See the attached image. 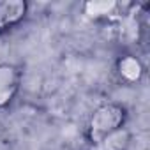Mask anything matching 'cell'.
I'll use <instances>...</instances> for the list:
<instances>
[{"label": "cell", "instance_id": "obj_6", "mask_svg": "<svg viewBox=\"0 0 150 150\" xmlns=\"http://www.w3.org/2000/svg\"><path fill=\"white\" fill-rule=\"evenodd\" d=\"M129 143H131V132L125 127H120L115 132L103 138L97 145H94L92 150H127Z\"/></svg>", "mask_w": 150, "mask_h": 150}, {"label": "cell", "instance_id": "obj_3", "mask_svg": "<svg viewBox=\"0 0 150 150\" xmlns=\"http://www.w3.org/2000/svg\"><path fill=\"white\" fill-rule=\"evenodd\" d=\"M28 13V4L23 0H0V34L18 27Z\"/></svg>", "mask_w": 150, "mask_h": 150}, {"label": "cell", "instance_id": "obj_4", "mask_svg": "<svg viewBox=\"0 0 150 150\" xmlns=\"http://www.w3.org/2000/svg\"><path fill=\"white\" fill-rule=\"evenodd\" d=\"M115 71H117V76L122 83L125 85H136L141 81L143 74H145V67L141 64V60L136 55H122L117 64H115Z\"/></svg>", "mask_w": 150, "mask_h": 150}, {"label": "cell", "instance_id": "obj_5", "mask_svg": "<svg viewBox=\"0 0 150 150\" xmlns=\"http://www.w3.org/2000/svg\"><path fill=\"white\" fill-rule=\"evenodd\" d=\"M120 9H122V4L115 2V0H90V2L83 4V13L96 21L111 20L118 14Z\"/></svg>", "mask_w": 150, "mask_h": 150}, {"label": "cell", "instance_id": "obj_2", "mask_svg": "<svg viewBox=\"0 0 150 150\" xmlns=\"http://www.w3.org/2000/svg\"><path fill=\"white\" fill-rule=\"evenodd\" d=\"M20 83L21 71L13 64H0V110L7 108L14 101Z\"/></svg>", "mask_w": 150, "mask_h": 150}, {"label": "cell", "instance_id": "obj_1", "mask_svg": "<svg viewBox=\"0 0 150 150\" xmlns=\"http://www.w3.org/2000/svg\"><path fill=\"white\" fill-rule=\"evenodd\" d=\"M125 118H127L125 108L117 103H106V104H101L99 108H96L87 124V138H88L90 145L92 146L97 145L103 138H106L108 134L124 127Z\"/></svg>", "mask_w": 150, "mask_h": 150}]
</instances>
